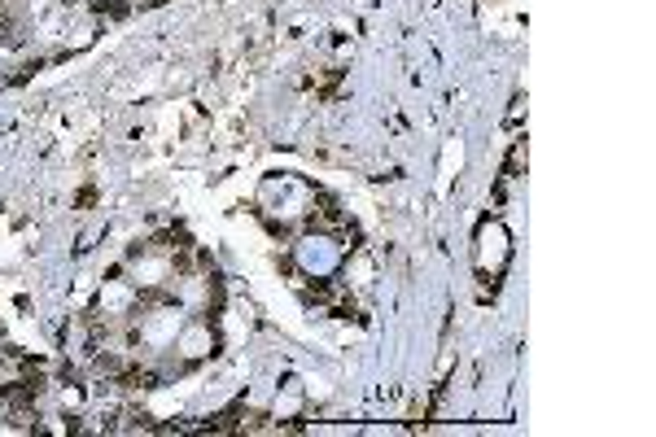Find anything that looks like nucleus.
I'll return each instance as SVG.
<instances>
[{"instance_id": "f257e3e1", "label": "nucleus", "mask_w": 656, "mask_h": 437, "mask_svg": "<svg viewBox=\"0 0 656 437\" xmlns=\"http://www.w3.org/2000/svg\"><path fill=\"white\" fill-rule=\"evenodd\" d=\"M521 166H525V140H516V144H512V153H508V166H503V179L521 175Z\"/></svg>"}, {"instance_id": "f03ea898", "label": "nucleus", "mask_w": 656, "mask_h": 437, "mask_svg": "<svg viewBox=\"0 0 656 437\" xmlns=\"http://www.w3.org/2000/svg\"><path fill=\"white\" fill-rule=\"evenodd\" d=\"M101 18H128V5H123V0H96V5H92Z\"/></svg>"}, {"instance_id": "7ed1b4c3", "label": "nucleus", "mask_w": 656, "mask_h": 437, "mask_svg": "<svg viewBox=\"0 0 656 437\" xmlns=\"http://www.w3.org/2000/svg\"><path fill=\"white\" fill-rule=\"evenodd\" d=\"M96 372L118 376V372H123V358H114V354H96Z\"/></svg>"}, {"instance_id": "20e7f679", "label": "nucleus", "mask_w": 656, "mask_h": 437, "mask_svg": "<svg viewBox=\"0 0 656 437\" xmlns=\"http://www.w3.org/2000/svg\"><path fill=\"white\" fill-rule=\"evenodd\" d=\"M145 254H149V245H145V241H136V245H128V259H145Z\"/></svg>"}, {"instance_id": "39448f33", "label": "nucleus", "mask_w": 656, "mask_h": 437, "mask_svg": "<svg viewBox=\"0 0 656 437\" xmlns=\"http://www.w3.org/2000/svg\"><path fill=\"white\" fill-rule=\"evenodd\" d=\"M92 201H96V188H84V193H79V205H84V210H88Z\"/></svg>"}]
</instances>
